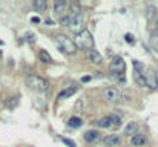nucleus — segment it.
Masks as SVG:
<instances>
[{
    "instance_id": "f257e3e1",
    "label": "nucleus",
    "mask_w": 158,
    "mask_h": 147,
    "mask_svg": "<svg viewBox=\"0 0 158 147\" xmlns=\"http://www.w3.org/2000/svg\"><path fill=\"white\" fill-rule=\"evenodd\" d=\"M54 37H55L57 45L60 46V49H62L63 52H66V54H75L77 52V45H75V41L71 40L69 37H66L64 34H55Z\"/></svg>"
},
{
    "instance_id": "f03ea898",
    "label": "nucleus",
    "mask_w": 158,
    "mask_h": 147,
    "mask_svg": "<svg viewBox=\"0 0 158 147\" xmlns=\"http://www.w3.org/2000/svg\"><path fill=\"white\" fill-rule=\"evenodd\" d=\"M26 86L32 90H37V92H45L49 89V83L45 78L39 77V75H29L26 78Z\"/></svg>"
},
{
    "instance_id": "7ed1b4c3",
    "label": "nucleus",
    "mask_w": 158,
    "mask_h": 147,
    "mask_svg": "<svg viewBox=\"0 0 158 147\" xmlns=\"http://www.w3.org/2000/svg\"><path fill=\"white\" fill-rule=\"evenodd\" d=\"M75 45L80 49H86V51H92L94 49V39H92L91 32L83 29V32H80L75 39Z\"/></svg>"
},
{
    "instance_id": "20e7f679",
    "label": "nucleus",
    "mask_w": 158,
    "mask_h": 147,
    "mask_svg": "<svg viewBox=\"0 0 158 147\" xmlns=\"http://www.w3.org/2000/svg\"><path fill=\"white\" fill-rule=\"evenodd\" d=\"M69 29L74 32V34H80L83 32V26H85V15L83 14H75L74 17H71V21H69Z\"/></svg>"
},
{
    "instance_id": "39448f33",
    "label": "nucleus",
    "mask_w": 158,
    "mask_h": 147,
    "mask_svg": "<svg viewBox=\"0 0 158 147\" xmlns=\"http://www.w3.org/2000/svg\"><path fill=\"white\" fill-rule=\"evenodd\" d=\"M143 77H144V84L148 86L149 89H157L158 88V78H157V74L154 69H148L146 72H143Z\"/></svg>"
},
{
    "instance_id": "423d86ee",
    "label": "nucleus",
    "mask_w": 158,
    "mask_h": 147,
    "mask_svg": "<svg viewBox=\"0 0 158 147\" xmlns=\"http://www.w3.org/2000/svg\"><path fill=\"white\" fill-rule=\"evenodd\" d=\"M124 69H126V64H124L121 57H114L112 61L109 63V70L112 74H123Z\"/></svg>"
},
{
    "instance_id": "0eeeda50",
    "label": "nucleus",
    "mask_w": 158,
    "mask_h": 147,
    "mask_svg": "<svg viewBox=\"0 0 158 147\" xmlns=\"http://www.w3.org/2000/svg\"><path fill=\"white\" fill-rule=\"evenodd\" d=\"M103 97L106 98L107 101H118L120 100V90L115 88H107L103 90Z\"/></svg>"
},
{
    "instance_id": "6e6552de",
    "label": "nucleus",
    "mask_w": 158,
    "mask_h": 147,
    "mask_svg": "<svg viewBox=\"0 0 158 147\" xmlns=\"http://www.w3.org/2000/svg\"><path fill=\"white\" fill-rule=\"evenodd\" d=\"M88 60L91 63H95V64H100L103 61V57H101V54L98 51H95V49H92V51H88Z\"/></svg>"
},
{
    "instance_id": "1a4fd4ad",
    "label": "nucleus",
    "mask_w": 158,
    "mask_h": 147,
    "mask_svg": "<svg viewBox=\"0 0 158 147\" xmlns=\"http://www.w3.org/2000/svg\"><path fill=\"white\" fill-rule=\"evenodd\" d=\"M75 92H77V88H75V86H72V88H66V89H63V90L58 92L57 98H58V100H66V98L72 97Z\"/></svg>"
},
{
    "instance_id": "9d476101",
    "label": "nucleus",
    "mask_w": 158,
    "mask_h": 147,
    "mask_svg": "<svg viewBox=\"0 0 158 147\" xmlns=\"http://www.w3.org/2000/svg\"><path fill=\"white\" fill-rule=\"evenodd\" d=\"M103 141H105V144L109 146V147H115V146L120 144V141H121V139H120L118 135L114 133V135H107V137H105V139H103Z\"/></svg>"
},
{
    "instance_id": "9b49d317",
    "label": "nucleus",
    "mask_w": 158,
    "mask_h": 147,
    "mask_svg": "<svg viewBox=\"0 0 158 147\" xmlns=\"http://www.w3.org/2000/svg\"><path fill=\"white\" fill-rule=\"evenodd\" d=\"M64 9H66V2H64V0H55V2H54V12H55L57 15L62 17Z\"/></svg>"
},
{
    "instance_id": "f8f14e48",
    "label": "nucleus",
    "mask_w": 158,
    "mask_h": 147,
    "mask_svg": "<svg viewBox=\"0 0 158 147\" xmlns=\"http://www.w3.org/2000/svg\"><path fill=\"white\" fill-rule=\"evenodd\" d=\"M130 141H132V144L137 146V147H138V146H144V144H146V137H144L143 133H135Z\"/></svg>"
},
{
    "instance_id": "ddd939ff",
    "label": "nucleus",
    "mask_w": 158,
    "mask_h": 147,
    "mask_svg": "<svg viewBox=\"0 0 158 147\" xmlns=\"http://www.w3.org/2000/svg\"><path fill=\"white\" fill-rule=\"evenodd\" d=\"M85 139L88 141V143H92V141H97L100 138V135H98V132H95V130H88V132H86L85 135Z\"/></svg>"
},
{
    "instance_id": "4468645a",
    "label": "nucleus",
    "mask_w": 158,
    "mask_h": 147,
    "mask_svg": "<svg viewBox=\"0 0 158 147\" xmlns=\"http://www.w3.org/2000/svg\"><path fill=\"white\" fill-rule=\"evenodd\" d=\"M138 130V124L137 123H129L126 127H124V133L126 135H135Z\"/></svg>"
},
{
    "instance_id": "2eb2a0df",
    "label": "nucleus",
    "mask_w": 158,
    "mask_h": 147,
    "mask_svg": "<svg viewBox=\"0 0 158 147\" xmlns=\"http://www.w3.org/2000/svg\"><path fill=\"white\" fill-rule=\"evenodd\" d=\"M19 103H20V97H11V98H8V101H6V106L9 107V109H14V107H17L19 106Z\"/></svg>"
},
{
    "instance_id": "dca6fc26",
    "label": "nucleus",
    "mask_w": 158,
    "mask_h": 147,
    "mask_svg": "<svg viewBox=\"0 0 158 147\" xmlns=\"http://www.w3.org/2000/svg\"><path fill=\"white\" fill-rule=\"evenodd\" d=\"M97 126H98V127H101V129H107V127H111L112 124H111V121H109V118H107V117H105V118L98 119Z\"/></svg>"
},
{
    "instance_id": "f3484780",
    "label": "nucleus",
    "mask_w": 158,
    "mask_h": 147,
    "mask_svg": "<svg viewBox=\"0 0 158 147\" xmlns=\"http://www.w3.org/2000/svg\"><path fill=\"white\" fill-rule=\"evenodd\" d=\"M32 6L37 8V9H40V11H45L48 5H46L45 0H34V2H32Z\"/></svg>"
},
{
    "instance_id": "a211bd4d",
    "label": "nucleus",
    "mask_w": 158,
    "mask_h": 147,
    "mask_svg": "<svg viewBox=\"0 0 158 147\" xmlns=\"http://www.w3.org/2000/svg\"><path fill=\"white\" fill-rule=\"evenodd\" d=\"M81 123H83V121H81V118H78V117H72L68 121V124H69L71 127H80Z\"/></svg>"
},
{
    "instance_id": "6ab92c4d",
    "label": "nucleus",
    "mask_w": 158,
    "mask_h": 147,
    "mask_svg": "<svg viewBox=\"0 0 158 147\" xmlns=\"http://www.w3.org/2000/svg\"><path fill=\"white\" fill-rule=\"evenodd\" d=\"M39 57H40V60H42L43 63H51V61H52V57H51L46 51H40Z\"/></svg>"
},
{
    "instance_id": "aec40b11",
    "label": "nucleus",
    "mask_w": 158,
    "mask_h": 147,
    "mask_svg": "<svg viewBox=\"0 0 158 147\" xmlns=\"http://www.w3.org/2000/svg\"><path fill=\"white\" fill-rule=\"evenodd\" d=\"M109 118V121H111V124H115V126H120V124H121V118H120L118 115H109L107 117Z\"/></svg>"
},
{
    "instance_id": "412c9836",
    "label": "nucleus",
    "mask_w": 158,
    "mask_h": 147,
    "mask_svg": "<svg viewBox=\"0 0 158 147\" xmlns=\"http://www.w3.org/2000/svg\"><path fill=\"white\" fill-rule=\"evenodd\" d=\"M134 78H135V81H137L140 86H146V84H144V77H143V74L134 72Z\"/></svg>"
},
{
    "instance_id": "4be33fe9",
    "label": "nucleus",
    "mask_w": 158,
    "mask_h": 147,
    "mask_svg": "<svg viewBox=\"0 0 158 147\" xmlns=\"http://www.w3.org/2000/svg\"><path fill=\"white\" fill-rule=\"evenodd\" d=\"M134 68H135V72H144V66H143V64H141L140 61H137V60H134Z\"/></svg>"
},
{
    "instance_id": "5701e85b",
    "label": "nucleus",
    "mask_w": 158,
    "mask_h": 147,
    "mask_svg": "<svg viewBox=\"0 0 158 147\" xmlns=\"http://www.w3.org/2000/svg\"><path fill=\"white\" fill-rule=\"evenodd\" d=\"M58 20H60V23H62V25H66L68 26L69 21H71V15H62Z\"/></svg>"
},
{
    "instance_id": "b1692460",
    "label": "nucleus",
    "mask_w": 158,
    "mask_h": 147,
    "mask_svg": "<svg viewBox=\"0 0 158 147\" xmlns=\"http://www.w3.org/2000/svg\"><path fill=\"white\" fill-rule=\"evenodd\" d=\"M150 43H152V46H154L155 51H158V35H154V37H152Z\"/></svg>"
},
{
    "instance_id": "393cba45",
    "label": "nucleus",
    "mask_w": 158,
    "mask_h": 147,
    "mask_svg": "<svg viewBox=\"0 0 158 147\" xmlns=\"http://www.w3.org/2000/svg\"><path fill=\"white\" fill-rule=\"evenodd\" d=\"M63 143H64V144H68L69 147H77V146H75V143H74V141H72V139H68V138H63Z\"/></svg>"
},
{
    "instance_id": "a878e982",
    "label": "nucleus",
    "mask_w": 158,
    "mask_h": 147,
    "mask_svg": "<svg viewBox=\"0 0 158 147\" xmlns=\"http://www.w3.org/2000/svg\"><path fill=\"white\" fill-rule=\"evenodd\" d=\"M126 41H128V43L134 41V39H132V35H130V34H126Z\"/></svg>"
},
{
    "instance_id": "bb28decb",
    "label": "nucleus",
    "mask_w": 158,
    "mask_h": 147,
    "mask_svg": "<svg viewBox=\"0 0 158 147\" xmlns=\"http://www.w3.org/2000/svg\"><path fill=\"white\" fill-rule=\"evenodd\" d=\"M31 21H32V23H40V19L39 17H32Z\"/></svg>"
},
{
    "instance_id": "cd10ccee",
    "label": "nucleus",
    "mask_w": 158,
    "mask_h": 147,
    "mask_svg": "<svg viewBox=\"0 0 158 147\" xmlns=\"http://www.w3.org/2000/svg\"><path fill=\"white\" fill-rule=\"evenodd\" d=\"M46 25H49V26H52V25H54V21H52V20H49V19H48V20H46Z\"/></svg>"
},
{
    "instance_id": "c85d7f7f",
    "label": "nucleus",
    "mask_w": 158,
    "mask_h": 147,
    "mask_svg": "<svg viewBox=\"0 0 158 147\" xmlns=\"http://www.w3.org/2000/svg\"><path fill=\"white\" fill-rule=\"evenodd\" d=\"M91 80V77H85V78H81V81H83V83H86V81H89Z\"/></svg>"
},
{
    "instance_id": "c756f323",
    "label": "nucleus",
    "mask_w": 158,
    "mask_h": 147,
    "mask_svg": "<svg viewBox=\"0 0 158 147\" xmlns=\"http://www.w3.org/2000/svg\"><path fill=\"white\" fill-rule=\"evenodd\" d=\"M157 28H158V20H157Z\"/></svg>"
}]
</instances>
